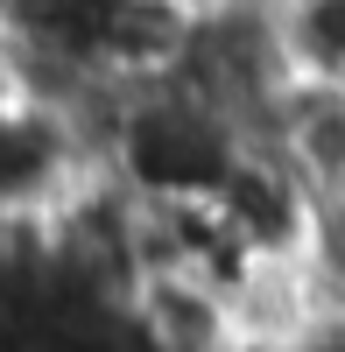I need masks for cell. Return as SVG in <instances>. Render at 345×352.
<instances>
[{
	"label": "cell",
	"mask_w": 345,
	"mask_h": 352,
	"mask_svg": "<svg viewBox=\"0 0 345 352\" xmlns=\"http://www.w3.org/2000/svg\"><path fill=\"white\" fill-rule=\"evenodd\" d=\"M0 85H8V71H0Z\"/></svg>",
	"instance_id": "cell-7"
},
{
	"label": "cell",
	"mask_w": 345,
	"mask_h": 352,
	"mask_svg": "<svg viewBox=\"0 0 345 352\" xmlns=\"http://www.w3.org/2000/svg\"><path fill=\"white\" fill-rule=\"evenodd\" d=\"M247 127L183 78L134 85L113 99L99 127V169H113L134 197H212L219 176L247 148Z\"/></svg>",
	"instance_id": "cell-1"
},
{
	"label": "cell",
	"mask_w": 345,
	"mask_h": 352,
	"mask_svg": "<svg viewBox=\"0 0 345 352\" xmlns=\"http://www.w3.org/2000/svg\"><path fill=\"white\" fill-rule=\"evenodd\" d=\"M275 43L289 78L345 85V0H275Z\"/></svg>",
	"instance_id": "cell-5"
},
{
	"label": "cell",
	"mask_w": 345,
	"mask_h": 352,
	"mask_svg": "<svg viewBox=\"0 0 345 352\" xmlns=\"http://www.w3.org/2000/svg\"><path fill=\"white\" fill-rule=\"evenodd\" d=\"M254 141L289 162L310 190L324 197H345V85H324V78H289L268 106V120Z\"/></svg>",
	"instance_id": "cell-4"
},
{
	"label": "cell",
	"mask_w": 345,
	"mask_h": 352,
	"mask_svg": "<svg viewBox=\"0 0 345 352\" xmlns=\"http://www.w3.org/2000/svg\"><path fill=\"white\" fill-rule=\"evenodd\" d=\"M212 204L233 219V232L268 268H296L303 247H310V226H318V190H310L268 141H247L233 155V169L219 176Z\"/></svg>",
	"instance_id": "cell-3"
},
{
	"label": "cell",
	"mask_w": 345,
	"mask_h": 352,
	"mask_svg": "<svg viewBox=\"0 0 345 352\" xmlns=\"http://www.w3.org/2000/svg\"><path fill=\"white\" fill-rule=\"evenodd\" d=\"M85 169L99 162L71 113L0 85V212H56Z\"/></svg>",
	"instance_id": "cell-2"
},
{
	"label": "cell",
	"mask_w": 345,
	"mask_h": 352,
	"mask_svg": "<svg viewBox=\"0 0 345 352\" xmlns=\"http://www.w3.org/2000/svg\"><path fill=\"white\" fill-rule=\"evenodd\" d=\"M303 289L318 303L324 324H345V197L318 204V226H310V247H303Z\"/></svg>",
	"instance_id": "cell-6"
}]
</instances>
